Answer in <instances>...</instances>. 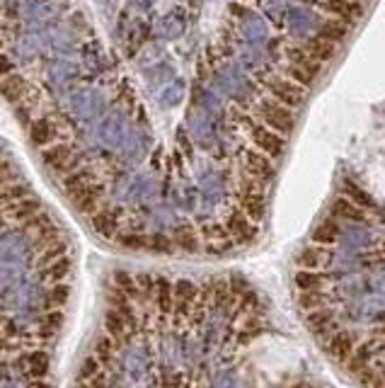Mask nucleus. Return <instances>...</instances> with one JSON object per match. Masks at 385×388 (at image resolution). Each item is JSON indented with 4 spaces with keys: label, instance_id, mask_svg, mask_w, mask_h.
I'll list each match as a JSON object with an SVG mask.
<instances>
[{
    "label": "nucleus",
    "instance_id": "1",
    "mask_svg": "<svg viewBox=\"0 0 385 388\" xmlns=\"http://www.w3.org/2000/svg\"><path fill=\"white\" fill-rule=\"evenodd\" d=\"M255 112L264 126H269V129L279 131V134H284V136L291 134L293 126H296V115H293L291 107L282 105V102H277L274 97H264V100H259Z\"/></svg>",
    "mask_w": 385,
    "mask_h": 388
},
{
    "label": "nucleus",
    "instance_id": "2",
    "mask_svg": "<svg viewBox=\"0 0 385 388\" xmlns=\"http://www.w3.org/2000/svg\"><path fill=\"white\" fill-rule=\"evenodd\" d=\"M41 160H44V165L51 170V173L63 175V177L80 168L78 153H75L73 146L66 144V141H56V144L41 148Z\"/></svg>",
    "mask_w": 385,
    "mask_h": 388
},
{
    "label": "nucleus",
    "instance_id": "3",
    "mask_svg": "<svg viewBox=\"0 0 385 388\" xmlns=\"http://www.w3.org/2000/svg\"><path fill=\"white\" fill-rule=\"evenodd\" d=\"M250 141L255 144L257 151H262V153H267L274 160L282 158L284 151H286V136L264 126L262 122L259 124H250Z\"/></svg>",
    "mask_w": 385,
    "mask_h": 388
},
{
    "label": "nucleus",
    "instance_id": "4",
    "mask_svg": "<svg viewBox=\"0 0 385 388\" xmlns=\"http://www.w3.org/2000/svg\"><path fill=\"white\" fill-rule=\"evenodd\" d=\"M267 90L269 95H272L274 100L282 102V105L291 107V110H296V107L303 105V100H306V88L298 83H293V80H288L286 75H274V78H269L267 83Z\"/></svg>",
    "mask_w": 385,
    "mask_h": 388
},
{
    "label": "nucleus",
    "instance_id": "5",
    "mask_svg": "<svg viewBox=\"0 0 385 388\" xmlns=\"http://www.w3.org/2000/svg\"><path fill=\"white\" fill-rule=\"evenodd\" d=\"M226 229L228 233H230V238L235 240L237 245H250L255 243L257 233H259V224H255L252 219H247L245 214H242L240 206H235V209H230L226 214Z\"/></svg>",
    "mask_w": 385,
    "mask_h": 388
},
{
    "label": "nucleus",
    "instance_id": "6",
    "mask_svg": "<svg viewBox=\"0 0 385 388\" xmlns=\"http://www.w3.org/2000/svg\"><path fill=\"white\" fill-rule=\"evenodd\" d=\"M242 165H245L242 173L259 180L262 184H267L269 180L274 177V173H277V168H274V158H269L267 153H262V151H257V148H247L245 153H242Z\"/></svg>",
    "mask_w": 385,
    "mask_h": 388
},
{
    "label": "nucleus",
    "instance_id": "7",
    "mask_svg": "<svg viewBox=\"0 0 385 388\" xmlns=\"http://www.w3.org/2000/svg\"><path fill=\"white\" fill-rule=\"evenodd\" d=\"M34 245V267L37 269H44L49 264L59 262V260L68 258V245L61 235H54V238H46L39 240V243H32Z\"/></svg>",
    "mask_w": 385,
    "mask_h": 388
},
{
    "label": "nucleus",
    "instance_id": "8",
    "mask_svg": "<svg viewBox=\"0 0 385 388\" xmlns=\"http://www.w3.org/2000/svg\"><path fill=\"white\" fill-rule=\"evenodd\" d=\"M37 214H41V204H39V200H34V197H25V200H20V202H15V204H8V206H3L0 209V216L6 219V224H10V226H25L27 221H32L34 219Z\"/></svg>",
    "mask_w": 385,
    "mask_h": 388
},
{
    "label": "nucleus",
    "instance_id": "9",
    "mask_svg": "<svg viewBox=\"0 0 385 388\" xmlns=\"http://www.w3.org/2000/svg\"><path fill=\"white\" fill-rule=\"evenodd\" d=\"M320 10L332 15L335 20H342L346 25H354L356 20H361L364 15V6H361L359 0H322L320 3Z\"/></svg>",
    "mask_w": 385,
    "mask_h": 388
},
{
    "label": "nucleus",
    "instance_id": "10",
    "mask_svg": "<svg viewBox=\"0 0 385 388\" xmlns=\"http://www.w3.org/2000/svg\"><path fill=\"white\" fill-rule=\"evenodd\" d=\"M70 204H73L75 209L85 216L97 214V211L104 206V187L99 182L90 184L88 189H83V192H78V194L70 197Z\"/></svg>",
    "mask_w": 385,
    "mask_h": 388
},
{
    "label": "nucleus",
    "instance_id": "11",
    "mask_svg": "<svg viewBox=\"0 0 385 388\" xmlns=\"http://www.w3.org/2000/svg\"><path fill=\"white\" fill-rule=\"evenodd\" d=\"M90 224H92L95 233H99L102 238H117L119 229H121V209H109L104 204L97 214L90 216Z\"/></svg>",
    "mask_w": 385,
    "mask_h": 388
},
{
    "label": "nucleus",
    "instance_id": "12",
    "mask_svg": "<svg viewBox=\"0 0 385 388\" xmlns=\"http://www.w3.org/2000/svg\"><path fill=\"white\" fill-rule=\"evenodd\" d=\"M175 294V311L179 313H192V309L197 306V301L201 299V289L189 279H177L172 287Z\"/></svg>",
    "mask_w": 385,
    "mask_h": 388
},
{
    "label": "nucleus",
    "instance_id": "13",
    "mask_svg": "<svg viewBox=\"0 0 385 388\" xmlns=\"http://www.w3.org/2000/svg\"><path fill=\"white\" fill-rule=\"evenodd\" d=\"M325 349L335 359L346 362V359H349V354L356 349V335L351 333V330H339V328H337L335 333L325 338Z\"/></svg>",
    "mask_w": 385,
    "mask_h": 388
},
{
    "label": "nucleus",
    "instance_id": "14",
    "mask_svg": "<svg viewBox=\"0 0 385 388\" xmlns=\"http://www.w3.org/2000/svg\"><path fill=\"white\" fill-rule=\"evenodd\" d=\"M22 231H25V235L32 240V243H39V240H46V238H54V235H61L59 226L54 224V219H51L49 214H37L32 221H27L25 226H22Z\"/></svg>",
    "mask_w": 385,
    "mask_h": 388
},
{
    "label": "nucleus",
    "instance_id": "15",
    "mask_svg": "<svg viewBox=\"0 0 385 388\" xmlns=\"http://www.w3.org/2000/svg\"><path fill=\"white\" fill-rule=\"evenodd\" d=\"M332 260V248L330 245L310 243L301 250L298 255V269H322Z\"/></svg>",
    "mask_w": 385,
    "mask_h": 388
},
{
    "label": "nucleus",
    "instance_id": "16",
    "mask_svg": "<svg viewBox=\"0 0 385 388\" xmlns=\"http://www.w3.org/2000/svg\"><path fill=\"white\" fill-rule=\"evenodd\" d=\"M330 282V274H325L322 269H296L293 274V284L298 291H327Z\"/></svg>",
    "mask_w": 385,
    "mask_h": 388
},
{
    "label": "nucleus",
    "instance_id": "17",
    "mask_svg": "<svg viewBox=\"0 0 385 388\" xmlns=\"http://www.w3.org/2000/svg\"><path fill=\"white\" fill-rule=\"evenodd\" d=\"M303 320H306V328L310 330V333L320 335V338H327V335H332L337 330L335 313H332L330 306L317 309V311H308V313H303Z\"/></svg>",
    "mask_w": 385,
    "mask_h": 388
},
{
    "label": "nucleus",
    "instance_id": "18",
    "mask_svg": "<svg viewBox=\"0 0 385 388\" xmlns=\"http://www.w3.org/2000/svg\"><path fill=\"white\" fill-rule=\"evenodd\" d=\"M172 243L177 250H182V253H197L199 248H201V240H199V229L194 224H189V221H182V224L175 226L172 231Z\"/></svg>",
    "mask_w": 385,
    "mask_h": 388
},
{
    "label": "nucleus",
    "instance_id": "19",
    "mask_svg": "<svg viewBox=\"0 0 385 388\" xmlns=\"http://www.w3.org/2000/svg\"><path fill=\"white\" fill-rule=\"evenodd\" d=\"M95 182H99L97 175H95L90 168H83V165H80L78 170H73V173L63 177V192L68 194V200H70L73 194L83 192V189H88L90 184H95Z\"/></svg>",
    "mask_w": 385,
    "mask_h": 388
},
{
    "label": "nucleus",
    "instance_id": "20",
    "mask_svg": "<svg viewBox=\"0 0 385 388\" xmlns=\"http://www.w3.org/2000/svg\"><path fill=\"white\" fill-rule=\"evenodd\" d=\"M104 330H107V335L112 340H117L119 345L124 342V340L131 335V330H134V325L128 323L126 316H121L117 309H109L107 316H104Z\"/></svg>",
    "mask_w": 385,
    "mask_h": 388
},
{
    "label": "nucleus",
    "instance_id": "21",
    "mask_svg": "<svg viewBox=\"0 0 385 388\" xmlns=\"http://www.w3.org/2000/svg\"><path fill=\"white\" fill-rule=\"evenodd\" d=\"M332 219L337 221H354V224H364L366 221V209L349 200V197H339L332 204Z\"/></svg>",
    "mask_w": 385,
    "mask_h": 388
},
{
    "label": "nucleus",
    "instance_id": "22",
    "mask_svg": "<svg viewBox=\"0 0 385 388\" xmlns=\"http://www.w3.org/2000/svg\"><path fill=\"white\" fill-rule=\"evenodd\" d=\"M303 49H306L308 54L317 61V64H325V61H330L332 56H335L337 44H335V41H330V39H325V37L315 35V37H310L306 44H303Z\"/></svg>",
    "mask_w": 385,
    "mask_h": 388
},
{
    "label": "nucleus",
    "instance_id": "23",
    "mask_svg": "<svg viewBox=\"0 0 385 388\" xmlns=\"http://www.w3.org/2000/svg\"><path fill=\"white\" fill-rule=\"evenodd\" d=\"M172 287L175 282H170V279L165 277H155V287H153V301L155 306H158L163 313H168V311L175 309V294H172Z\"/></svg>",
    "mask_w": 385,
    "mask_h": 388
},
{
    "label": "nucleus",
    "instance_id": "24",
    "mask_svg": "<svg viewBox=\"0 0 385 388\" xmlns=\"http://www.w3.org/2000/svg\"><path fill=\"white\" fill-rule=\"evenodd\" d=\"M30 139H32V144L39 146V148H46V146L56 144L54 124H51L49 119H37L34 124H32V129H30Z\"/></svg>",
    "mask_w": 385,
    "mask_h": 388
},
{
    "label": "nucleus",
    "instance_id": "25",
    "mask_svg": "<svg viewBox=\"0 0 385 388\" xmlns=\"http://www.w3.org/2000/svg\"><path fill=\"white\" fill-rule=\"evenodd\" d=\"M342 235V226L337 219H327L322 221L320 226H317L315 231H313V243H320V245H335L337 240H339Z\"/></svg>",
    "mask_w": 385,
    "mask_h": 388
},
{
    "label": "nucleus",
    "instance_id": "26",
    "mask_svg": "<svg viewBox=\"0 0 385 388\" xmlns=\"http://www.w3.org/2000/svg\"><path fill=\"white\" fill-rule=\"evenodd\" d=\"M286 56H288V64L298 66V68L308 70V73H310L313 78H317V73H320V66H322V64H317V61L313 59V56L308 54V51L303 49V46H291V49L286 51Z\"/></svg>",
    "mask_w": 385,
    "mask_h": 388
},
{
    "label": "nucleus",
    "instance_id": "27",
    "mask_svg": "<svg viewBox=\"0 0 385 388\" xmlns=\"http://www.w3.org/2000/svg\"><path fill=\"white\" fill-rule=\"evenodd\" d=\"M25 197H30V189L22 182H15V180L0 182V209L8 204H15V202L25 200Z\"/></svg>",
    "mask_w": 385,
    "mask_h": 388
},
{
    "label": "nucleus",
    "instance_id": "28",
    "mask_svg": "<svg viewBox=\"0 0 385 388\" xmlns=\"http://www.w3.org/2000/svg\"><path fill=\"white\" fill-rule=\"evenodd\" d=\"M68 274H70V260H68V258H63V260H59V262L49 264V267L39 269L41 282H46L49 287H56V284H63Z\"/></svg>",
    "mask_w": 385,
    "mask_h": 388
},
{
    "label": "nucleus",
    "instance_id": "29",
    "mask_svg": "<svg viewBox=\"0 0 385 388\" xmlns=\"http://www.w3.org/2000/svg\"><path fill=\"white\" fill-rule=\"evenodd\" d=\"M298 306L303 313L327 306V291H298Z\"/></svg>",
    "mask_w": 385,
    "mask_h": 388
},
{
    "label": "nucleus",
    "instance_id": "30",
    "mask_svg": "<svg viewBox=\"0 0 385 388\" xmlns=\"http://www.w3.org/2000/svg\"><path fill=\"white\" fill-rule=\"evenodd\" d=\"M346 32H349V25L342 20H327L320 25V30H317V35L325 37V39L335 41V44H339V41H344Z\"/></svg>",
    "mask_w": 385,
    "mask_h": 388
},
{
    "label": "nucleus",
    "instance_id": "31",
    "mask_svg": "<svg viewBox=\"0 0 385 388\" xmlns=\"http://www.w3.org/2000/svg\"><path fill=\"white\" fill-rule=\"evenodd\" d=\"M114 240H117V243H121L124 248H131V250H148L150 235L139 233V231H131V233H119Z\"/></svg>",
    "mask_w": 385,
    "mask_h": 388
},
{
    "label": "nucleus",
    "instance_id": "32",
    "mask_svg": "<svg viewBox=\"0 0 385 388\" xmlns=\"http://www.w3.org/2000/svg\"><path fill=\"white\" fill-rule=\"evenodd\" d=\"M344 197H349L354 204H359L361 209H373V200L368 197V192H364V189L359 187V184L354 182H344Z\"/></svg>",
    "mask_w": 385,
    "mask_h": 388
},
{
    "label": "nucleus",
    "instance_id": "33",
    "mask_svg": "<svg viewBox=\"0 0 385 388\" xmlns=\"http://www.w3.org/2000/svg\"><path fill=\"white\" fill-rule=\"evenodd\" d=\"M70 296V289L66 287V284H56V287H51V291L46 294V306H49V311H56V309H63V304L68 301Z\"/></svg>",
    "mask_w": 385,
    "mask_h": 388
},
{
    "label": "nucleus",
    "instance_id": "34",
    "mask_svg": "<svg viewBox=\"0 0 385 388\" xmlns=\"http://www.w3.org/2000/svg\"><path fill=\"white\" fill-rule=\"evenodd\" d=\"M284 75H286L288 80H293V83L303 85V88H308V85H313V80H315L310 73H308V70L298 68V66H293V64H286V68H284Z\"/></svg>",
    "mask_w": 385,
    "mask_h": 388
},
{
    "label": "nucleus",
    "instance_id": "35",
    "mask_svg": "<svg viewBox=\"0 0 385 388\" xmlns=\"http://www.w3.org/2000/svg\"><path fill=\"white\" fill-rule=\"evenodd\" d=\"M117 340H112L107 335V338H102L97 345H95V359H99V362H109V359L114 357V349H117Z\"/></svg>",
    "mask_w": 385,
    "mask_h": 388
},
{
    "label": "nucleus",
    "instance_id": "36",
    "mask_svg": "<svg viewBox=\"0 0 385 388\" xmlns=\"http://www.w3.org/2000/svg\"><path fill=\"white\" fill-rule=\"evenodd\" d=\"M0 90H3V95H6L8 100L17 102L22 97V90H25V83H22L20 78H8L6 83H0Z\"/></svg>",
    "mask_w": 385,
    "mask_h": 388
},
{
    "label": "nucleus",
    "instance_id": "37",
    "mask_svg": "<svg viewBox=\"0 0 385 388\" xmlns=\"http://www.w3.org/2000/svg\"><path fill=\"white\" fill-rule=\"evenodd\" d=\"M313 17L308 15L306 10H301V8H293V12H291V32L293 35H306V30H308V25L306 22H310Z\"/></svg>",
    "mask_w": 385,
    "mask_h": 388
},
{
    "label": "nucleus",
    "instance_id": "38",
    "mask_svg": "<svg viewBox=\"0 0 385 388\" xmlns=\"http://www.w3.org/2000/svg\"><path fill=\"white\" fill-rule=\"evenodd\" d=\"M61 323H63V313H61L59 309L49 311V313L44 316V330L46 333H56V330L61 328Z\"/></svg>",
    "mask_w": 385,
    "mask_h": 388
},
{
    "label": "nucleus",
    "instance_id": "39",
    "mask_svg": "<svg viewBox=\"0 0 385 388\" xmlns=\"http://www.w3.org/2000/svg\"><path fill=\"white\" fill-rule=\"evenodd\" d=\"M245 32H247V37H255V41L267 37V27L262 25V20H257V17H255V22H247Z\"/></svg>",
    "mask_w": 385,
    "mask_h": 388
},
{
    "label": "nucleus",
    "instance_id": "40",
    "mask_svg": "<svg viewBox=\"0 0 385 388\" xmlns=\"http://www.w3.org/2000/svg\"><path fill=\"white\" fill-rule=\"evenodd\" d=\"M27 364H30V369H32V371H34L37 374V369H39V374H44V369H46V357H44V354H32V357H30V362H27Z\"/></svg>",
    "mask_w": 385,
    "mask_h": 388
},
{
    "label": "nucleus",
    "instance_id": "41",
    "mask_svg": "<svg viewBox=\"0 0 385 388\" xmlns=\"http://www.w3.org/2000/svg\"><path fill=\"white\" fill-rule=\"evenodd\" d=\"M10 68H12L10 59H8V56H3V54H0V75L10 73Z\"/></svg>",
    "mask_w": 385,
    "mask_h": 388
},
{
    "label": "nucleus",
    "instance_id": "42",
    "mask_svg": "<svg viewBox=\"0 0 385 388\" xmlns=\"http://www.w3.org/2000/svg\"><path fill=\"white\" fill-rule=\"evenodd\" d=\"M34 388H49V386H44V383H37V386Z\"/></svg>",
    "mask_w": 385,
    "mask_h": 388
}]
</instances>
